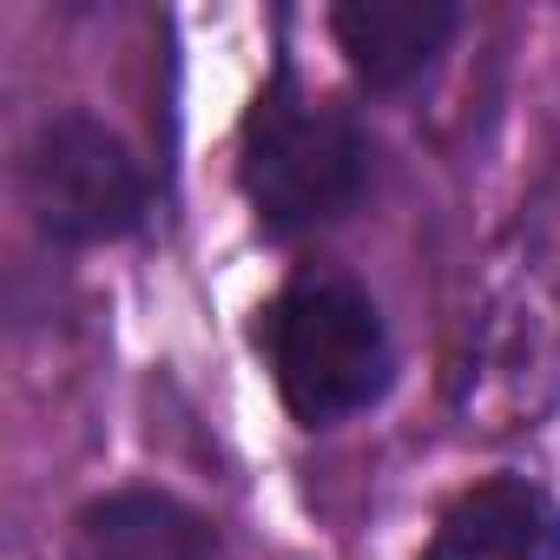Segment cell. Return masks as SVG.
<instances>
[{"mask_svg":"<svg viewBox=\"0 0 560 560\" xmlns=\"http://www.w3.org/2000/svg\"><path fill=\"white\" fill-rule=\"evenodd\" d=\"M73 560H218V527L159 488H119L80 508Z\"/></svg>","mask_w":560,"mask_h":560,"instance_id":"obj_6","label":"cell"},{"mask_svg":"<svg viewBox=\"0 0 560 560\" xmlns=\"http://www.w3.org/2000/svg\"><path fill=\"white\" fill-rule=\"evenodd\" d=\"M21 198L54 244H113L145 218V172L93 113H54L21 152Z\"/></svg>","mask_w":560,"mask_h":560,"instance_id":"obj_3","label":"cell"},{"mask_svg":"<svg viewBox=\"0 0 560 560\" xmlns=\"http://www.w3.org/2000/svg\"><path fill=\"white\" fill-rule=\"evenodd\" d=\"M257 343L277 396L304 429L370 409L396 376V343L376 298L350 277H298L257 311Z\"/></svg>","mask_w":560,"mask_h":560,"instance_id":"obj_1","label":"cell"},{"mask_svg":"<svg viewBox=\"0 0 560 560\" xmlns=\"http://www.w3.org/2000/svg\"><path fill=\"white\" fill-rule=\"evenodd\" d=\"M422 560H560V501L527 475L475 481L448 501Z\"/></svg>","mask_w":560,"mask_h":560,"instance_id":"obj_4","label":"cell"},{"mask_svg":"<svg viewBox=\"0 0 560 560\" xmlns=\"http://www.w3.org/2000/svg\"><path fill=\"white\" fill-rule=\"evenodd\" d=\"M237 185L250 198V211L270 231H311L343 218L363 185H370V139L363 126L317 100L291 67L277 73L257 106L244 113V139H237Z\"/></svg>","mask_w":560,"mask_h":560,"instance_id":"obj_2","label":"cell"},{"mask_svg":"<svg viewBox=\"0 0 560 560\" xmlns=\"http://www.w3.org/2000/svg\"><path fill=\"white\" fill-rule=\"evenodd\" d=\"M455 27H462L455 0H343V8H330V34L350 73L370 80L376 93L422 80L455 40Z\"/></svg>","mask_w":560,"mask_h":560,"instance_id":"obj_5","label":"cell"}]
</instances>
